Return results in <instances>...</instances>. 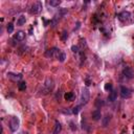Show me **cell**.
I'll return each instance as SVG.
<instances>
[{
	"label": "cell",
	"mask_w": 134,
	"mask_h": 134,
	"mask_svg": "<svg viewBox=\"0 0 134 134\" xmlns=\"http://www.w3.org/2000/svg\"><path fill=\"white\" fill-rule=\"evenodd\" d=\"M19 125H20V120L17 116H13L11 119H10V128L13 132H15L18 130L19 128Z\"/></svg>",
	"instance_id": "cell-1"
},
{
	"label": "cell",
	"mask_w": 134,
	"mask_h": 134,
	"mask_svg": "<svg viewBox=\"0 0 134 134\" xmlns=\"http://www.w3.org/2000/svg\"><path fill=\"white\" fill-rule=\"evenodd\" d=\"M42 10V3L40 2V1H37V2H35L32 7H30V14H34V15H37L39 14L40 12H41Z\"/></svg>",
	"instance_id": "cell-2"
},
{
	"label": "cell",
	"mask_w": 134,
	"mask_h": 134,
	"mask_svg": "<svg viewBox=\"0 0 134 134\" xmlns=\"http://www.w3.org/2000/svg\"><path fill=\"white\" fill-rule=\"evenodd\" d=\"M89 100H90V92H89V90H88L87 88H85V89H83L82 95H81L82 104H83V105H86L87 103L89 102Z\"/></svg>",
	"instance_id": "cell-3"
},
{
	"label": "cell",
	"mask_w": 134,
	"mask_h": 134,
	"mask_svg": "<svg viewBox=\"0 0 134 134\" xmlns=\"http://www.w3.org/2000/svg\"><path fill=\"white\" fill-rule=\"evenodd\" d=\"M60 49H58L57 47H52V48H49V49H47L46 51H45V57H47V58H53V57H57L58 58V56H59V53H60V51H59Z\"/></svg>",
	"instance_id": "cell-4"
},
{
	"label": "cell",
	"mask_w": 134,
	"mask_h": 134,
	"mask_svg": "<svg viewBox=\"0 0 134 134\" xmlns=\"http://www.w3.org/2000/svg\"><path fill=\"white\" fill-rule=\"evenodd\" d=\"M131 90L127 87L125 86H122L120 87V96L123 97V99H129V97L131 96Z\"/></svg>",
	"instance_id": "cell-5"
},
{
	"label": "cell",
	"mask_w": 134,
	"mask_h": 134,
	"mask_svg": "<svg viewBox=\"0 0 134 134\" xmlns=\"http://www.w3.org/2000/svg\"><path fill=\"white\" fill-rule=\"evenodd\" d=\"M123 74L129 80H131V79L134 78V71H133V69L131 68V67H126V68L123 70Z\"/></svg>",
	"instance_id": "cell-6"
},
{
	"label": "cell",
	"mask_w": 134,
	"mask_h": 134,
	"mask_svg": "<svg viewBox=\"0 0 134 134\" xmlns=\"http://www.w3.org/2000/svg\"><path fill=\"white\" fill-rule=\"evenodd\" d=\"M91 117H92V119L94 120V122H97V120H100V119H101V117H102V113H101V111H100L99 109L94 110V111H93V112L91 113Z\"/></svg>",
	"instance_id": "cell-7"
},
{
	"label": "cell",
	"mask_w": 134,
	"mask_h": 134,
	"mask_svg": "<svg viewBox=\"0 0 134 134\" xmlns=\"http://www.w3.org/2000/svg\"><path fill=\"white\" fill-rule=\"evenodd\" d=\"M24 39H25V33L22 32V30L18 32V33L15 35V40H17V41H23Z\"/></svg>",
	"instance_id": "cell-8"
},
{
	"label": "cell",
	"mask_w": 134,
	"mask_h": 134,
	"mask_svg": "<svg viewBox=\"0 0 134 134\" xmlns=\"http://www.w3.org/2000/svg\"><path fill=\"white\" fill-rule=\"evenodd\" d=\"M117 99V92L115 91V90H112V91H110V93H109V95H108V101L109 102H114L115 100Z\"/></svg>",
	"instance_id": "cell-9"
},
{
	"label": "cell",
	"mask_w": 134,
	"mask_h": 134,
	"mask_svg": "<svg viewBox=\"0 0 134 134\" xmlns=\"http://www.w3.org/2000/svg\"><path fill=\"white\" fill-rule=\"evenodd\" d=\"M110 120H111V114H106V116L103 117V120H102L103 127H107V126H108V124L110 123Z\"/></svg>",
	"instance_id": "cell-10"
},
{
	"label": "cell",
	"mask_w": 134,
	"mask_h": 134,
	"mask_svg": "<svg viewBox=\"0 0 134 134\" xmlns=\"http://www.w3.org/2000/svg\"><path fill=\"white\" fill-rule=\"evenodd\" d=\"M130 17H131V14L129 12H123L122 14L119 15V19L122 20V21H125V20L130 19Z\"/></svg>",
	"instance_id": "cell-11"
},
{
	"label": "cell",
	"mask_w": 134,
	"mask_h": 134,
	"mask_svg": "<svg viewBox=\"0 0 134 134\" xmlns=\"http://www.w3.org/2000/svg\"><path fill=\"white\" fill-rule=\"evenodd\" d=\"M62 130V126L59 122H56L55 124V128H53V131H52V134H59Z\"/></svg>",
	"instance_id": "cell-12"
},
{
	"label": "cell",
	"mask_w": 134,
	"mask_h": 134,
	"mask_svg": "<svg viewBox=\"0 0 134 134\" xmlns=\"http://www.w3.org/2000/svg\"><path fill=\"white\" fill-rule=\"evenodd\" d=\"M7 77L14 80V81H18V80H21L22 79V75L21 74H15V73H7Z\"/></svg>",
	"instance_id": "cell-13"
},
{
	"label": "cell",
	"mask_w": 134,
	"mask_h": 134,
	"mask_svg": "<svg viewBox=\"0 0 134 134\" xmlns=\"http://www.w3.org/2000/svg\"><path fill=\"white\" fill-rule=\"evenodd\" d=\"M25 22H26V18L22 15V16H20L19 18H18V20H17V25H19V26H21V25H24L25 24Z\"/></svg>",
	"instance_id": "cell-14"
},
{
	"label": "cell",
	"mask_w": 134,
	"mask_h": 134,
	"mask_svg": "<svg viewBox=\"0 0 134 134\" xmlns=\"http://www.w3.org/2000/svg\"><path fill=\"white\" fill-rule=\"evenodd\" d=\"M73 97H74V94H73L72 92H67V93H65V94H64V99L66 101H68V102L72 101Z\"/></svg>",
	"instance_id": "cell-15"
},
{
	"label": "cell",
	"mask_w": 134,
	"mask_h": 134,
	"mask_svg": "<svg viewBox=\"0 0 134 134\" xmlns=\"http://www.w3.org/2000/svg\"><path fill=\"white\" fill-rule=\"evenodd\" d=\"M48 3H49V5H50V6L57 7V6H59L60 4H61V1H60V0H50V1L48 2Z\"/></svg>",
	"instance_id": "cell-16"
},
{
	"label": "cell",
	"mask_w": 134,
	"mask_h": 134,
	"mask_svg": "<svg viewBox=\"0 0 134 134\" xmlns=\"http://www.w3.org/2000/svg\"><path fill=\"white\" fill-rule=\"evenodd\" d=\"M65 59H66V55H65V52L60 51L59 56H58V60H59V61L61 62V63H63V62L65 61Z\"/></svg>",
	"instance_id": "cell-17"
},
{
	"label": "cell",
	"mask_w": 134,
	"mask_h": 134,
	"mask_svg": "<svg viewBox=\"0 0 134 134\" xmlns=\"http://www.w3.org/2000/svg\"><path fill=\"white\" fill-rule=\"evenodd\" d=\"M18 88H19L20 91H24L26 89V83L25 82H20L18 84Z\"/></svg>",
	"instance_id": "cell-18"
},
{
	"label": "cell",
	"mask_w": 134,
	"mask_h": 134,
	"mask_svg": "<svg viewBox=\"0 0 134 134\" xmlns=\"http://www.w3.org/2000/svg\"><path fill=\"white\" fill-rule=\"evenodd\" d=\"M6 30H7L8 34H12L13 32H14V25H13V23H8V24H7Z\"/></svg>",
	"instance_id": "cell-19"
},
{
	"label": "cell",
	"mask_w": 134,
	"mask_h": 134,
	"mask_svg": "<svg viewBox=\"0 0 134 134\" xmlns=\"http://www.w3.org/2000/svg\"><path fill=\"white\" fill-rule=\"evenodd\" d=\"M67 38H68V33L66 32V30H63L61 34V39H62V41H66Z\"/></svg>",
	"instance_id": "cell-20"
},
{
	"label": "cell",
	"mask_w": 134,
	"mask_h": 134,
	"mask_svg": "<svg viewBox=\"0 0 134 134\" xmlns=\"http://www.w3.org/2000/svg\"><path fill=\"white\" fill-rule=\"evenodd\" d=\"M102 106H104V101L103 100H96L95 101V107L96 108H101Z\"/></svg>",
	"instance_id": "cell-21"
},
{
	"label": "cell",
	"mask_w": 134,
	"mask_h": 134,
	"mask_svg": "<svg viewBox=\"0 0 134 134\" xmlns=\"http://www.w3.org/2000/svg\"><path fill=\"white\" fill-rule=\"evenodd\" d=\"M105 90H106V91H112V84L107 83V84L105 85Z\"/></svg>",
	"instance_id": "cell-22"
},
{
	"label": "cell",
	"mask_w": 134,
	"mask_h": 134,
	"mask_svg": "<svg viewBox=\"0 0 134 134\" xmlns=\"http://www.w3.org/2000/svg\"><path fill=\"white\" fill-rule=\"evenodd\" d=\"M80 110H81V105L74 107V108L72 109V113H73V114H78V113L80 112Z\"/></svg>",
	"instance_id": "cell-23"
},
{
	"label": "cell",
	"mask_w": 134,
	"mask_h": 134,
	"mask_svg": "<svg viewBox=\"0 0 134 134\" xmlns=\"http://www.w3.org/2000/svg\"><path fill=\"white\" fill-rule=\"evenodd\" d=\"M71 50H72L73 52H79V47L78 46H71Z\"/></svg>",
	"instance_id": "cell-24"
},
{
	"label": "cell",
	"mask_w": 134,
	"mask_h": 134,
	"mask_svg": "<svg viewBox=\"0 0 134 134\" xmlns=\"http://www.w3.org/2000/svg\"><path fill=\"white\" fill-rule=\"evenodd\" d=\"M70 128H71V129H72V130H73V131H74V130H77V128H74V127H73V123H72V122H71V123H70Z\"/></svg>",
	"instance_id": "cell-25"
},
{
	"label": "cell",
	"mask_w": 134,
	"mask_h": 134,
	"mask_svg": "<svg viewBox=\"0 0 134 134\" xmlns=\"http://www.w3.org/2000/svg\"><path fill=\"white\" fill-rule=\"evenodd\" d=\"M79 27H80V22H78V23H77V26H75V27H74V30L79 29Z\"/></svg>",
	"instance_id": "cell-26"
}]
</instances>
